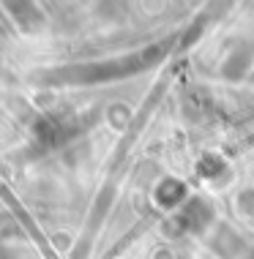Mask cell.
I'll return each mask as SVG.
<instances>
[{
	"instance_id": "6da1fadb",
	"label": "cell",
	"mask_w": 254,
	"mask_h": 259,
	"mask_svg": "<svg viewBox=\"0 0 254 259\" xmlns=\"http://www.w3.org/2000/svg\"><path fill=\"white\" fill-rule=\"evenodd\" d=\"M0 3L6 6V11L22 30H39L44 25V14L36 6V0H0Z\"/></svg>"
}]
</instances>
